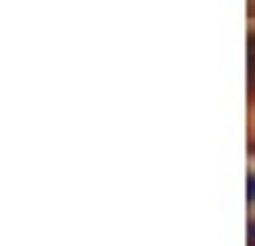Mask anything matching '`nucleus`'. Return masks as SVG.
<instances>
[{
  "instance_id": "1",
  "label": "nucleus",
  "mask_w": 255,
  "mask_h": 246,
  "mask_svg": "<svg viewBox=\"0 0 255 246\" xmlns=\"http://www.w3.org/2000/svg\"><path fill=\"white\" fill-rule=\"evenodd\" d=\"M251 201H255V178H251Z\"/></svg>"
}]
</instances>
